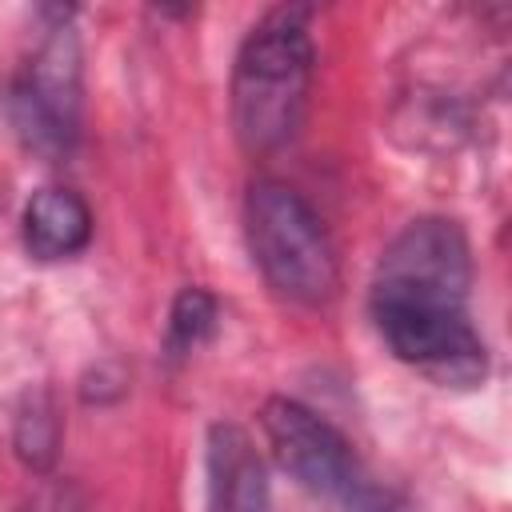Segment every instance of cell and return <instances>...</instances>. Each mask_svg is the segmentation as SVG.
Masks as SVG:
<instances>
[{
	"mask_svg": "<svg viewBox=\"0 0 512 512\" xmlns=\"http://www.w3.org/2000/svg\"><path fill=\"white\" fill-rule=\"evenodd\" d=\"M472 248L456 220L420 216L380 256L372 320L396 360L440 384L484 380V340L468 320Z\"/></svg>",
	"mask_w": 512,
	"mask_h": 512,
	"instance_id": "1",
	"label": "cell"
},
{
	"mask_svg": "<svg viewBox=\"0 0 512 512\" xmlns=\"http://www.w3.org/2000/svg\"><path fill=\"white\" fill-rule=\"evenodd\" d=\"M312 36L300 8L268 12L232 64V124L248 152H276L304 120L312 88Z\"/></svg>",
	"mask_w": 512,
	"mask_h": 512,
	"instance_id": "2",
	"label": "cell"
},
{
	"mask_svg": "<svg viewBox=\"0 0 512 512\" xmlns=\"http://www.w3.org/2000/svg\"><path fill=\"white\" fill-rule=\"evenodd\" d=\"M244 228L268 288L292 304H328L340 288L336 244L316 208L280 180H256L244 204Z\"/></svg>",
	"mask_w": 512,
	"mask_h": 512,
	"instance_id": "3",
	"label": "cell"
},
{
	"mask_svg": "<svg viewBox=\"0 0 512 512\" xmlns=\"http://www.w3.org/2000/svg\"><path fill=\"white\" fill-rule=\"evenodd\" d=\"M80 104H84V52L80 36L68 20L52 24L32 60L24 64L12 88V124L20 140L44 156L60 160L72 152L80 136Z\"/></svg>",
	"mask_w": 512,
	"mask_h": 512,
	"instance_id": "4",
	"label": "cell"
},
{
	"mask_svg": "<svg viewBox=\"0 0 512 512\" xmlns=\"http://www.w3.org/2000/svg\"><path fill=\"white\" fill-rule=\"evenodd\" d=\"M260 428L268 436L276 464L312 496L356 500V492L364 488L352 444L312 408L288 396H272L260 408Z\"/></svg>",
	"mask_w": 512,
	"mask_h": 512,
	"instance_id": "5",
	"label": "cell"
},
{
	"mask_svg": "<svg viewBox=\"0 0 512 512\" xmlns=\"http://www.w3.org/2000/svg\"><path fill=\"white\" fill-rule=\"evenodd\" d=\"M24 248L36 260H68L92 240V212L72 188H40L28 196L20 216Z\"/></svg>",
	"mask_w": 512,
	"mask_h": 512,
	"instance_id": "6",
	"label": "cell"
},
{
	"mask_svg": "<svg viewBox=\"0 0 512 512\" xmlns=\"http://www.w3.org/2000/svg\"><path fill=\"white\" fill-rule=\"evenodd\" d=\"M216 300L204 288H184L172 300V316H168V352L184 356L196 352L212 332H216Z\"/></svg>",
	"mask_w": 512,
	"mask_h": 512,
	"instance_id": "7",
	"label": "cell"
}]
</instances>
